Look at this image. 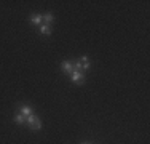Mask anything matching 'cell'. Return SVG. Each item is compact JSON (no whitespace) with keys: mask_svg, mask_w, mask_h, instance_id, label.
<instances>
[{"mask_svg":"<svg viewBox=\"0 0 150 144\" xmlns=\"http://www.w3.org/2000/svg\"><path fill=\"white\" fill-rule=\"evenodd\" d=\"M30 23L35 24V26H42V23H43V16L38 13H32L30 14Z\"/></svg>","mask_w":150,"mask_h":144,"instance_id":"277c9868","label":"cell"},{"mask_svg":"<svg viewBox=\"0 0 150 144\" xmlns=\"http://www.w3.org/2000/svg\"><path fill=\"white\" fill-rule=\"evenodd\" d=\"M13 122L18 123V125H24V123H26V117H24V115H21V114H16L15 117H13Z\"/></svg>","mask_w":150,"mask_h":144,"instance_id":"52a82bcc","label":"cell"},{"mask_svg":"<svg viewBox=\"0 0 150 144\" xmlns=\"http://www.w3.org/2000/svg\"><path fill=\"white\" fill-rule=\"evenodd\" d=\"M40 32H42V34H45V35H50L53 32V29H51V26H48V24H42V26H40Z\"/></svg>","mask_w":150,"mask_h":144,"instance_id":"ba28073f","label":"cell"},{"mask_svg":"<svg viewBox=\"0 0 150 144\" xmlns=\"http://www.w3.org/2000/svg\"><path fill=\"white\" fill-rule=\"evenodd\" d=\"M19 114H21V115H24V117L27 118L29 115H32L34 112H32V109H30L29 106H23V107H21V110H19Z\"/></svg>","mask_w":150,"mask_h":144,"instance_id":"8992f818","label":"cell"},{"mask_svg":"<svg viewBox=\"0 0 150 144\" xmlns=\"http://www.w3.org/2000/svg\"><path fill=\"white\" fill-rule=\"evenodd\" d=\"M61 69H62V72H66V74H72L75 71V61H64L61 64Z\"/></svg>","mask_w":150,"mask_h":144,"instance_id":"3957f363","label":"cell"},{"mask_svg":"<svg viewBox=\"0 0 150 144\" xmlns=\"http://www.w3.org/2000/svg\"><path fill=\"white\" fill-rule=\"evenodd\" d=\"M70 80H72L75 85H81L85 82V74L81 71H74L72 74H70Z\"/></svg>","mask_w":150,"mask_h":144,"instance_id":"7a4b0ae2","label":"cell"},{"mask_svg":"<svg viewBox=\"0 0 150 144\" xmlns=\"http://www.w3.org/2000/svg\"><path fill=\"white\" fill-rule=\"evenodd\" d=\"M53 19H54L53 13H45V14H43V21H45V24H48V26H51Z\"/></svg>","mask_w":150,"mask_h":144,"instance_id":"9c48e42d","label":"cell"},{"mask_svg":"<svg viewBox=\"0 0 150 144\" xmlns=\"http://www.w3.org/2000/svg\"><path fill=\"white\" fill-rule=\"evenodd\" d=\"M26 123H27V127H29L30 130H34V131H38V130L42 128V122H40V118L37 117V115H29V117L26 118Z\"/></svg>","mask_w":150,"mask_h":144,"instance_id":"6da1fadb","label":"cell"},{"mask_svg":"<svg viewBox=\"0 0 150 144\" xmlns=\"http://www.w3.org/2000/svg\"><path fill=\"white\" fill-rule=\"evenodd\" d=\"M80 66H81V69H83V71H88L91 67V61L88 59L86 56H83V58H80Z\"/></svg>","mask_w":150,"mask_h":144,"instance_id":"5b68a950","label":"cell"}]
</instances>
